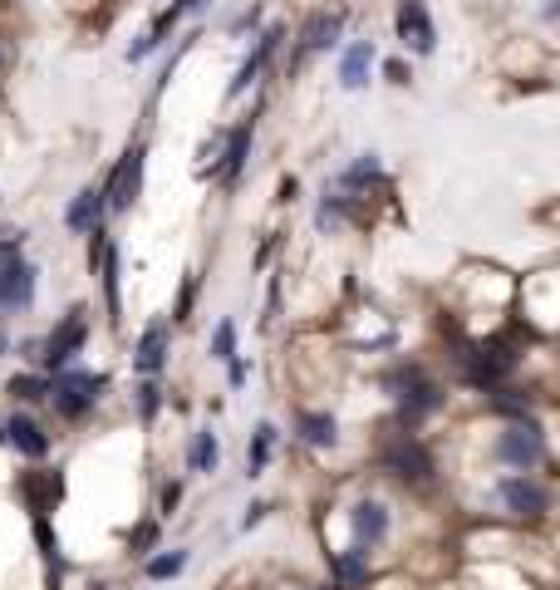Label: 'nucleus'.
<instances>
[{"label": "nucleus", "mask_w": 560, "mask_h": 590, "mask_svg": "<svg viewBox=\"0 0 560 590\" xmlns=\"http://www.w3.org/2000/svg\"><path fill=\"white\" fill-rule=\"evenodd\" d=\"M99 394H104V374H84V369H69V374H59L50 384V399H55V409L64 418H84L99 404Z\"/></svg>", "instance_id": "nucleus-1"}, {"label": "nucleus", "mask_w": 560, "mask_h": 590, "mask_svg": "<svg viewBox=\"0 0 560 590\" xmlns=\"http://www.w3.org/2000/svg\"><path fill=\"white\" fill-rule=\"evenodd\" d=\"M393 399H398V413L408 418V423H418L423 413H433L438 404H443V394H438V384L423 374V369H398L389 379Z\"/></svg>", "instance_id": "nucleus-2"}, {"label": "nucleus", "mask_w": 560, "mask_h": 590, "mask_svg": "<svg viewBox=\"0 0 560 590\" xmlns=\"http://www.w3.org/2000/svg\"><path fill=\"white\" fill-rule=\"evenodd\" d=\"M497 458H502L506 468L531 472L541 458H546L541 428H536V423H511V428H502V433H497Z\"/></svg>", "instance_id": "nucleus-3"}, {"label": "nucleus", "mask_w": 560, "mask_h": 590, "mask_svg": "<svg viewBox=\"0 0 560 590\" xmlns=\"http://www.w3.org/2000/svg\"><path fill=\"white\" fill-rule=\"evenodd\" d=\"M84 340H89V315L84 310H69L55 330H50V340L40 345V364L45 369H64L74 354L84 350Z\"/></svg>", "instance_id": "nucleus-4"}, {"label": "nucleus", "mask_w": 560, "mask_h": 590, "mask_svg": "<svg viewBox=\"0 0 560 590\" xmlns=\"http://www.w3.org/2000/svg\"><path fill=\"white\" fill-rule=\"evenodd\" d=\"M138 192H143V143H133V148L118 158V168H113L109 182H104V202H109L113 212H128V207L138 202Z\"/></svg>", "instance_id": "nucleus-5"}, {"label": "nucleus", "mask_w": 560, "mask_h": 590, "mask_svg": "<svg viewBox=\"0 0 560 590\" xmlns=\"http://www.w3.org/2000/svg\"><path fill=\"white\" fill-rule=\"evenodd\" d=\"M502 502H506V512H516V517H546L551 512V487L546 482H536V477H526V472H516V477H506L502 487Z\"/></svg>", "instance_id": "nucleus-6"}, {"label": "nucleus", "mask_w": 560, "mask_h": 590, "mask_svg": "<svg viewBox=\"0 0 560 590\" xmlns=\"http://www.w3.org/2000/svg\"><path fill=\"white\" fill-rule=\"evenodd\" d=\"M384 468L393 472V477H403V482H428L433 477V458H428V448L418 443V438H398V443H389L384 448Z\"/></svg>", "instance_id": "nucleus-7"}, {"label": "nucleus", "mask_w": 560, "mask_h": 590, "mask_svg": "<svg viewBox=\"0 0 560 590\" xmlns=\"http://www.w3.org/2000/svg\"><path fill=\"white\" fill-rule=\"evenodd\" d=\"M398 40H403L413 55H433L438 30H433V20H428V5H423V0H398Z\"/></svg>", "instance_id": "nucleus-8"}, {"label": "nucleus", "mask_w": 560, "mask_h": 590, "mask_svg": "<svg viewBox=\"0 0 560 590\" xmlns=\"http://www.w3.org/2000/svg\"><path fill=\"white\" fill-rule=\"evenodd\" d=\"M30 300H35V266L10 256L0 266V310H25Z\"/></svg>", "instance_id": "nucleus-9"}, {"label": "nucleus", "mask_w": 560, "mask_h": 590, "mask_svg": "<svg viewBox=\"0 0 560 590\" xmlns=\"http://www.w3.org/2000/svg\"><path fill=\"white\" fill-rule=\"evenodd\" d=\"M163 364H168V320H153V325L143 330L138 350H133V369H138L143 379H158Z\"/></svg>", "instance_id": "nucleus-10"}, {"label": "nucleus", "mask_w": 560, "mask_h": 590, "mask_svg": "<svg viewBox=\"0 0 560 590\" xmlns=\"http://www.w3.org/2000/svg\"><path fill=\"white\" fill-rule=\"evenodd\" d=\"M276 45H280V25H271V30H266V35L256 40V50L246 55V64L236 69V79L226 84V99H236V94H246V89H251V79L261 74V64H266V59L276 55Z\"/></svg>", "instance_id": "nucleus-11"}, {"label": "nucleus", "mask_w": 560, "mask_h": 590, "mask_svg": "<svg viewBox=\"0 0 560 590\" xmlns=\"http://www.w3.org/2000/svg\"><path fill=\"white\" fill-rule=\"evenodd\" d=\"M349 522H354V546H379V541L389 536V512H384V502H359V507L349 512Z\"/></svg>", "instance_id": "nucleus-12"}, {"label": "nucleus", "mask_w": 560, "mask_h": 590, "mask_svg": "<svg viewBox=\"0 0 560 590\" xmlns=\"http://www.w3.org/2000/svg\"><path fill=\"white\" fill-rule=\"evenodd\" d=\"M20 492H25V502H30L35 517H50V507H55L59 492H64V477H59V472H30V477L20 482Z\"/></svg>", "instance_id": "nucleus-13"}, {"label": "nucleus", "mask_w": 560, "mask_h": 590, "mask_svg": "<svg viewBox=\"0 0 560 590\" xmlns=\"http://www.w3.org/2000/svg\"><path fill=\"white\" fill-rule=\"evenodd\" d=\"M197 5H202V0H177L172 10H163V15L153 20V30H148V35H143V40H138V45L128 50V59H148V55H153V50H158V45H163V40L172 35V25H177V20H182L187 10H197Z\"/></svg>", "instance_id": "nucleus-14"}, {"label": "nucleus", "mask_w": 560, "mask_h": 590, "mask_svg": "<svg viewBox=\"0 0 560 590\" xmlns=\"http://www.w3.org/2000/svg\"><path fill=\"white\" fill-rule=\"evenodd\" d=\"M5 433H10V443H15L25 458H45V453H50V438H45V428H40L30 413H15V418L5 423Z\"/></svg>", "instance_id": "nucleus-15"}, {"label": "nucleus", "mask_w": 560, "mask_h": 590, "mask_svg": "<svg viewBox=\"0 0 560 590\" xmlns=\"http://www.w3.org/2000/svg\"><path fill=\"white\" fill-rule=\"evenodd\" d=\"M339 30H344V10H325V15H315V20L305 25V40H300V50H305V55L335 50Z\"/></svg>", "instance_id": "nucleus-16"}, {"label": "nucleus", "mask_w": 560, "mask_h": 590, "mask_svg": "<svg viewBox=\"0 0 560 590\" xmlns=\"http://www.w3.org/2000/svg\"><path fill=\"white\" fill-rule=\"evenodd\" d=\"M369 69H374V45L359 40V45H349L344 59H339V84L344 89H364L369 84Z\"/></svg>", "instance_id": "nucleus-17"}, {"label": "nucleus", "mask_w": 560, "mask_h": 590, "mask_svg": "<svg viewBox=\"0 0 560 590\" xmlns=\"http://www.w3.org/2000/svg\"><path fill=\"white\" fill-rule=\"evenodd\" d=\"M104 207H109V202H104V192H94V187H89V192H79V197L69 202V212H64V227H69V232H94Z\"/></svg>", "instance_id": "nucleus-18"}, {"label": "nucleus", "mask_w": 560, "mask_h": 590, "mask_svg": "<svg viewBox=\"0 0 560 590\" xmlns=\"http://www.w3.org/2000/svg\"><path fill=\"white\" fill-rule=\"evenodd\" d=\"M251 128H256V123L246 118V123H241V128L226 138L222 168H217V173H222V182H236V177H241V168H246V153H251Z\"/></svg>", "instance_id": "nucleus-19"}, {"label": "nucleus", "mask_w": 560, "mask_h": 590, "mask_svg": "<svg viewBox=\"0 0 560 590\" xmlns=\"http://www.w3.org/2000/svg\"><path fill=\"white\" fill-rule=\"evenodd\" d=\"M295 428H300V438L305 443H315V448H330L339 438V423L330 418V413H300L295 418Z\"/></svg>", "instance_id": "nucleus-20"}, {"label": "nucleus", "mask_w": 560, "mask_h": 590, "mask_svg": "<svg viewBox=\"0 0 560 590\" xmlns=\"http://www.w3.org/2000/svg\"><path fill=\"white\" fill-rule=\"evenodd\" d=\"M335 571L344 586H359V581L369 576V551H364V546H349L344 556H335Z\"/></svg>", "instance_id": "nucleus-21"}, {"label": "nucleus", "mask_w": 560, "mask_h": 590, "mask_svg": "<svg viewBox=\"0 0 560 590\" xmlns=\"http://www.w3.org/2000/svg\"><path fill=\"white\" fill-rule=\"evenodd\" d=\"M271 448H276V428H271V423H261V428H256V438H251V458H246L251 477L271 463Z\"/></svg>", "instance_id": "nucleus-22"}, {"label": "nucleus", "mask_w": 560, "mask_h": 590, "mask_svg": "<svg viewBox=\"0 0 560 590\" xmlns=\"http://www.w3.org/2000/svg\"><path fill=\"white\" fill-rule=\"evenodd\" d=\"M104 295H109L113 325H118V246H104Z\"/></svg>", "instance_id": "nucleus-23"}, {"label": "nucleus", "mask_w": 560, "mask_h": 590, "mask_svg": "<svg viewBox=\"0 0 560 590\" xmlns=\"http://www.w3.org/2000/svg\"><path fill=\"white\" fill-rule=\"evenodd\" d=\"M158 409H163V389H158V379H143V384H138V418L153 423Z\"/></svg>", "instance_id": "nucleus-24"}, {"label": "nucleus", "mask_w": 560, "mask_h": 590, "mask_svg": "<svg viewBox=\"0 0 560 590\" xmlns=\"http://www.w3.org/2000/svg\"><path fill=\"white\" fill-rule=\"evenodd\" d=\"M45 394H50V379H40V374L10 379V399H45Z\"/></svg>", "instance_id": "nucleus-25"}, {"label": "nucleus", "mask_w": 560, "mask_h": 590, "mask_svg": "<svg viewBox=\"0 0 560 590\" xmlns=\"http://www.w3.org/2000/svg\"><path fill=\"white\" fill-rule=\"evenodd\" d=\"M192 468L197 472L217 468V438H212V433H197V443H192Z\"/></svg>", "instance_id": "nucleus-26"}, {"label": "nucleus", "mask_w": 560, "mask_h": 590, "mask_svg": "<svg viewBox=\"0 0 560 590\" xmlns=\"http://www.w3.org/2000/svg\"><path fill=\"white\" fill-rule=\"evenodd\" d=\"M182 566H187V551H168V556L148 561V576H153V581H168V576H177Z\"/></svg>", "instance_id": "nucleus-27"}, {"label": "nucleus", "mask_w": 560, "mask_h": 590, "mask_svg": "<svg viewBox=\"0 0 560 590\" xmlns=\"http://www.w3.org/2000/svg\"><path fill=\"white\" fill-rule=\"evenodd\" d=\"M212 354L231 364V354H236V325H231V320H222V325H217V335H212Z\"/></svg>", "instance_id": "nucleus-28"}, {"label": "nucleus", "mask_w": 560, "mask_h": 590, "mask_svg": "<svg viewBox=\"0 0 560 590\" xmlns=\"http://www.w3.org/2000/svg\"><path fill=\"white\" fill-rule=\"evenodd\" d=\"M153 536H158V527H138V531H133V546H138V551H143V546H148V541H153Z\"/></svg>", "instance_id": "nucleus-29"}, {"label": "nucleus", "mask_w": 560, "mask_h": 590, "mask_svg": "<svg viewBox=\"0 0 560 590\" xmlns=\"http://www.w3.org/2000/svg\"><path fill=\"white\" fill-rule=\"evenodd\" d=\"M389 79H393V84H408V69H403L398 59H389Z\"/></svg>", "instance_id": "nucleus-30"}, {"label": "nucleus", "mask_w": 560, "mask_h": 590, "mask_svg": "<svg viewBox=\"0 0 560 590\" xmlns=\"http://www.w3.org/2000/svg\"><path fill=\"white\" fill-rule=\"evenodd\" d=\"M5 59H10V50H5V40H0V64H5Z\"/></svg>", "instance_id": "nucleus-31"}, {"label": "nucleus", "mask_w": 560, "mask_h": 590, "mask_svg": "<svg viewBox=\"0 0 560 590\" xmlns=\"http://www.w3.org/2000/svg\"><path fill=\"white\" fill-rule=\"evenodd\" d=\"M5 350H10V340H5V335H0V354H5Z\"/></svg>", "instance_id": "nucleus-32"}, {"label": "nucleus", "mask_w": 560, "mask_h": 590, "mask_svg": "<svg viewBox=\"0 0 560 590\" xmlns=\"http://www.w3.org/2000/svg\"><path fill=\"white\" fill-rule=\"evenodd\" d=\"M0 443H10V433H5V428H0Z\"/></svg>", "instance_id": "nucleus-33"}]
</instances>
